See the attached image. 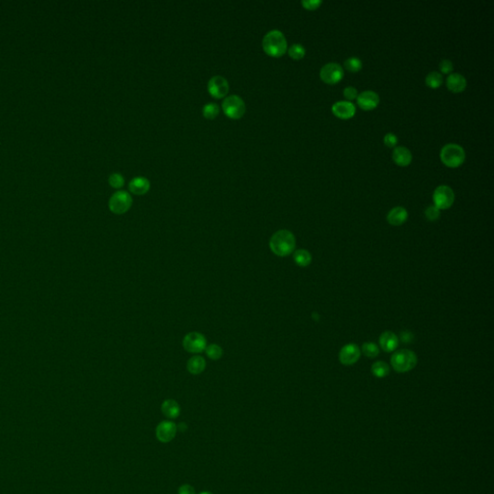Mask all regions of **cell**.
Returning a JSON list of instances; mask_svg holds the SVG:
<instances>
[{
    "mask_svg": "<svg viewBox=\"0 0 494 494\" xmlns=\"http://www.w3.org/2000/svg\"><path fill=\"white\" fill-rule=\"evenodd\" d=\"M187 368L191 375H194V376L200 375L206 369V361L202 356H199V355L192 356L191 359L188 361Z\"/></svg>",
    "mask_w": 494,
    "mask_h": 494,
    "instance_id": "21",
    "label": "cell"
},
{
    "mask_svg": "<svg viewBox=\"0 0 494 494\" xmlns=\"http://www.w3.org/2000/svg\"><path fill=\"white\" fill-rule=\"evenodd\" d=\"M108 181H109V184L114 189H121V188H123L124 184H125V179H124L123 176L119 173H114L112 175H110Z\"/></svg>",
    "mask_w": 494,
    "mask_h": 494,
    "instance_id": "30",
    "label": "cell"
},
{
    "mask_svg": "<svg viewBox=\"0 0 494 494\" xmlns=\"http://www.w3.org/2000/svg\"><path fill=\"white\" fill-rule=\"evenodd\" d=\"M222 109L227 117L237 120L245 113V103L240 97L232 95L227 97L223 101Z\"/></svg>",
    "mask_w": 494,
    "mask_h": 494,
    "instance_id": "5",
    "label": "cell"
},
{
    "mask_svg": "<svg viewBox=\"0 0 494 494\" xmlns=\"http://www.w3.org/2000/svg\"><path fill=\"white\" fill-rule=\"evenodd\" d=\"M435 206L439 210H446L454 204L455 193L448 186H439L434 192Z\"/></svg>",
    "mask_w": 494,
    "mask_h": 494,
    "instance_id": "7",
    "label": "cell"
},
{
    "mask_svg": "<svg viewBox=\"0 0 494 494\" xmlns=\"http://www.w3.org/2000/svg\"><path fill=\"white\" fill-rule=\"evenodd\" d=\"M219 114V106L216 103H208L203 107V116L207 119L213 120Z\"/></svg>",
    "mask_w": 494,
    "mask_h": 494,
    "instance_id": "26",
    "label": "cell"
},
{
    "mask_svg": "<svg viewBox=\"0 0 494 494\" xmlns=\"http://www.w3.org/2000/svg\"><path fill=\"white\" fill-rule=\"evenodd\" d=\"M362 351H363V353L367 357H370V358L377 357L379 355V353H380L379 347L377 346V344H375L373 342H368V343L363 344V346H362Z\"/></svg>",
    "mask_w": 494,
    "mask_h": 494,
    "instance_id": "27",
    "label": "cell"
},
{
    "mask_svg": "<svg viewBox=\"0 0 494 494\" xmlns=\"http://www.w3.org/2000/svg\"><path fill=\"white\" fill-rule=\"evenodd\" d=\"M200 494H213V493H212V492H210V491H203V492H201V493Z\"/></svg>",
    "mask_w": 494,
    "mask_h": 494,
    "instance_id": "38",
    "label": "cell"
},
{
    "mask_svg": "<svg viewBox=\"0 0 494 494\" xmlns=\"http://www.w3.org/2000/svg\"><path fill=\"white\" fill-rule=\"evenodd\" d=\"M425 214H426V217L429 221H436L440 216V210L438 209L436 206H429V207H427Z\"/></svg>",
    "mask_w": 494,
    "mask_h": 494,
    "instance_id": "31",
    "label": "cell"
},
{
    "mask_svg": "<svg viewBox=\"0 0 494 494\" xmlns=\"http://www.w3.org/2000/svg\"><path fill=\"white\" fill-rule=\"evenodd\" d=\"M179 494H195V490L190 484H183L179 488Z\"/></svg>",
    "mask_w": 494,
    "mask_h": 494,
    "instance_id": "36",
    "label": "cell"
},
{
    "mask_svg": "<svg viewBox=\"0 0 494 494\" xmlns=\"http://www.w3.org/2000/svg\"><path fill=\"white\" fill-rule=\"evenodd\" d=\"M417 364L415 353L409 349H401L394 353L391 357V365L398 373L411 371Z\"/></svg>",
    "mask_w": 494,
    "mask_h": 494,
    "instance_id": "4",
    "label": "cell"
},
{
    "mask_svg": "<svg viewBox=\"0 0 494 494\" xmlns=\"http://www.w3.org/2000/svg\"><path fill=\"white\" fill-rule=\"evenodd\" d=\"M133 205V198L127 191H117L109 199V210L115 214H126Z\"/></svg>",
    "mask_w": 494,
    "mask_h": 494,
    "instance_id": "6",
    "label": "cell"
},
{
    "mask_svg": "<svg viewBox=\"0 0 494 494\" xmlns=\"http://www.w3.org/2000/svg\"><path fill=\"white\" fill-rule=\"evenodd\" d=\"M443 82V77L438 72H430L426 78V83L430 88H438Z\"/></svg>",
    "mask_w": 494,
    "mask_h": 494,
    "instance_id": "25",
    "label": "cell"
},
{
    "mask_svg": "<svg viewBox=\"0 0 494 494\" xmlns=\"http://www.w3.org/2000/svg\"><path fill=\"white\" fill-rule=\"evenodd\" d=\"M161 411L170 419H175L180 415V405L174 400H166L161 404Z\"/></svg>",
    "mask_w": 494,
    "mask_h": 494,
    "instance_id": "20",
    "label": "cell"
},
{
    "mask_svg": "<svg viewBox=\"0 0 494 494\" xmlns=\"http://www.w3.org/2000/svg\"><path fill=\"white\" fill-rule=\"evenodd\" d=\"M359 348L355 344H348L341 349L339 353V360L344 365H352L360 358Z\"/></svg>",
    "mask_w": 494,
    "mask_h": 494,
    "instance_id": "11",
    "label": "cell"
},
{
    "mask_svg": "<svg viewBox=\"0 0 494 494\" xmlns=\"http://www.w3.org/2000/svg\"><path fill=\"white\" fill-rule=\"evenodd\" d=\"M345 68L351 73H356L362 68V61L357 57H349L345 61Z\"/></svg>",
    "mask_w": 494,
    "mask_h": 494,
    "instance_id": "28",
    "label": "cell"
},
{
    "mask_svg": "<svg viewBox=\"0 0 494 494\" xmlns=\"http://www.w3.org/2000/svg\"><path fill=\"white\" fill-rule=\"evenodd\" d=\"M408 217L407 211L403 207H396L392 209L387 215L388 222L393 226L404 224Z\"/></svg>",
    "mask_w": 494,
    "mask_h": 494,
    "instance_id": "19",
    "label": "cell"
},
{
    "mask_svg": "<svg viewBox=\"0 0 494 494\" xmlns=\"http://www.w3.org/2000/svg\"><path fill=\"white\" fill-rule=\"evenodd\" d=\"M393 160L401 166H406L410 164L412 160V155L411 152L404 146L396 147L394 149L393 154H392Z\"/></svg>",
    "mask_w": 494,
    "mask_h": 494,
    "instance_id": "16",
    "label": "cell"
},
{
    "mask_svg": "<svg viewBox=\"0 0 494 494\" xmlns=\"http://www.w3.org/2000/svg\"><path fill=\"white\" fill-rule=\"evenodd\" d=\"M439 68H440V71L443 73V74H449L452 71H453V63L448 60V59H444L440 62L439 64Z\"/></svg>",
    "mask_w": 494,
    "mask_h": 494,
    "instance_id": "34",
    "label": "cell"
},
{
    "mask_svg": "<svg viewBox=\"0 0 494 494\" xmlns=\"http://www.w3.org/2000/svg\"><path fill=\"white\" fill-rule=\"evenodd\" d=\"M182 346L188 352L201 353L207 347V339L199 332H191L182 340Z\"/></svg>",
    "mask_w": 494,
    "mask_h": 494,
    "instance_id": "8",
    "label": "cell"
},
{
    "mask_svg": "<svg viewBox=\"0 0 494 494\" xmlns=\"http://www.w3.org/2000/svg\"><path fill=\"white\" fill-rule=\"evenodd\" d=\"M356 111L355 105L350 101H337L332 105V112L341 119H349Z\"/></svg>",
    "mask_w": 494,
    "mask_h": 494,
    "instance_id": "14",
    "label": "cell"
},
{
    "mask_svg": "<svg viewBox=\"0 0 494 494\" xmlns=\"http://www.w3.org/2000/svg\"><path fill=\"white\" fill-rule=\"evenodd\" d=\"M287 40L279 30H271L263 39V48L265 52L272 57H280L287 51Z\"/></svg>",
    "mask_w": 494,
    "mask_h": 494,
    "instance_id": "2",
    "label": "cell"
},
{
    "mask_svg": "<svg viewBox=\"0 0 494 494\" xmlns=\"http://www.w3.org/2000/svg\"><path fill=\"white\" fill-rule=\"evenodd\" d=\"M446 84H447V87L449 88L450 90L453 91L455 93H460L466 88L467 81L461 74L454 73V74H451L449 77L447 78Z\"/></svg>",
    "mask_w": 494,
    "mask_h": 494,
    "instance_id": "15",
    "label": "cell"
},
{
    "mask_svg": "<svg viewBox=\"0 0 494 494\" xmlns=\"http://www.w3.org/2000/svg\"><path fill=\"white\" fill-rule=\"evenodd\" d=\"M150 181L144 177H135L130 181L129 189L135 195H144L150 191Z\"/></svg>",
    "mask_w": 494,
    "mask_h": 494,
    "instance_id": "17",
    "label": "cell"
},
{
    "mask_svg": "<svg viewBox=\"0 0 494 494\" xmlns=\"http://www.w3.org/2000/svg\"><path fill=\"white\" fill-rule=\"evenodd\" d=\"M380 345L384 351L391 352L399 346V339L391 331L383 332L380 337Z\"/></svg>",
    "mask_w": 494,
    "mask_h": 494,
    "instance_id": "18",
    "label": "cell"
},
{
    "mask_svg": "<svg viewBox=\"0 0 494 494\" xmlns=\"http://www.w3.org/2000/svg\"><path fill=\"white\" fill-rule=\"evenodd\" d=\"M205 352H206L207 356L212 360L220 359L223 355V349L220 346H218L216 344H212L210 346H207L205 348Z\"/></svg>",
    "mask_w": 494,
    "mask_h": 494,
    "instance_id": "24",
    "label": "cell"
},
{
    "mask_svg": "<svg viewBox=\"0 0 494 494\" xmlns=\"http://www.w3.org/2000/svg\"><path fill=\"white\" fill-rule=\"evenodd\" d=\"M177 427L171 421H163L157 427V438L160 442L167 443L176 437Z\"/></svg>",
    "mask_w": 494,
    "mask_h": 494,
    "instance_id": "13",
    "label": "cell"
},
{
    "mask_svg": "<svg viewBox=\"0 0 494 494\" xmlns=\"http://www.w3.org/2000/svg\"><path fill=\"white\" fill-rule=\"evenodd\" d=\"M440 158L445 165L449 167H458L465 159V152L460 145L449 143L441 149Z\"/></svg>",
    "mask_w": 494,
    "mask_h": 494,
    "instance_id": "3",
    "label": "cell"
},
{
    "mask_svg": "<svg viewBox=\"0 0 494 494\" xmlns=\"http://www.w3.org/2000/svg\"><path fill=\"white\" fill-rule=\"evenodd\" d=\"M398 143V137L394 134H387L384 136V144L388 147H395Z\"/></svg>",
    "mask_w": 494,
    "mask_h": 494,
    "instance_id": "35",
    "label": "cell"
},
{
    "mask_svg": "<svg viewBox=\"0 0 494 494\" xmlns=\"http://www.w3.org/2000/svg\"><path fill=\"white\" fill-rule=\"evenodd\" d=\"M344 77V70L338 63H327L321 69V79L327 84H335Z\"/></svg>",
    "mask_w": 494,
    "mask_h": 494,
    "instance_id": "9",
    "label": "cell"
},
{
    "mask_svg": "<svg viewBox=\"0 0 494 494\" xmlns=\"http://www.w3.org/2000/svg\"><path fill=\"white\" fill-rule=\"evenodd\" d=\"M288 52H289V55L292 58L298 60V59L303 58L306 51H305L303 45H300V44H293L290 46Z\"/></svg>",
    "mask_w": 494,
    "mask_h": 494,
    "instance_id": "29",
    "label": "cell"
},
{
    "mask_svg": "<svg viewBox=\"0 0 494 494\" xmlns=\"http://www.w3.org/2000/svg\"><path fill=\"white\" fill-rule=\"evenodd\" d=\"M372 373L375 377H377L379 379H382V378H385L389 375L390 368L385 362L379 361V362H376L372 366Z\"/></svg>",
    "mask_w": 494,
    "mask_h": 494,
    "instance_id": "23",
    "label": "cell"
},
{
    "mask_svg": "<svg viewBox=\"0 0 494 494\" xmlns=\"http://www.w3.org/2000/svg\"><path fill=\"white\" fill-rule=\"evenodd\" d=\"M270 250L279 257L292 254L295 248V237L288 230H279L270 237Z\"/></svg>",
    "mask_w": 494,
    "mask_h": 494,
    "instance_id": "1",
    "label": "cell"
},
{
    "mask_svg": "<svg viewBox=\"0 0 494 494\" xmlns=\"http://www.w3.org/2000/svg\"><path fill=\"white\" fill-rule=\"evenodd\" d=\"M344 96H345L346 99H348V101H352V100H354V99L357 98L358 92H357V90L354 87L348 86V87H346L344 89Z\"/></svg>",
    "mask_w": 494,
    "mask_h": 494,
    "instance_id": "33",
    "label": "cell"
},
{
    "mask_svg": "<svg viewBox=\"0 0 494 494\" xmlns=\"http://www.w3.org/2000/svg\"><path fill=\"white\" fill-rule=\"evenodd\" d=\"M412 339H413V336L411 333H409V332H403L402 333V341H404V343L411 342Z\"/></svg>",
    "mask_w": 494,
    "mask_h": 494,
    "instance_id": "37",
    "label": "cell"
},
{
    "mask_svg": "<svg viewBox=\"0 0 494 494\" xmlns=\"http://www.w3.org/2000/svg\"><path fill=\"white\" fill-rule=\"evenodd\" d=\"M356 99L358 105L364 110H372L380 103V97L374 91H364L357 96Z\"/></svg>",
    "mask_w": 494,
    "mask_h": 494,
    "instance_id": "12",
    "label": "cell"
},
{
    "mask_svg": "<svg viewBox=\"0 0 494 494\" xmlns=\"http://www.w3.org/2000/svg\"><path fill=\"white\" fill-rule=\"evenodd\" d=\"M293 260L297 266L305 268L311 264L312 256L309 251L305 249H299L293 253Z\"/></svg>",
    "mask_w": 494,
    "mask_h": 494,
    "instance_id": "22",
    "label": "cell"
},
{
    "mask_svg": "<svg viewBox=\"0 0 494 494\" xmlns=\"http://www.w3.org/2000/svg\"><path fill=\"white\" fill-rule=\"evenodd\" d=\"M301 4L303 5L305 9L315 10V9H318L321 6L322 1L321 0H303L301 2Z\"/></svg>",
    "mask_w": 494,
    "mask_h": 494,
    "instance_id": "32",
    "label": "cell"
},
{
    "mask_svg": "<svg viewBox=\"0 0 494 494\" xmlns=\"http://www.w3.org/2000/svg\"><path fill=\"white\" fill-rule=\"evenodd\" d=\"M208 91L215 99H222L229 92V83L223 77L215 76L209 80Z\"/></svg>",
    "mask_w": 494,
    "mask_h": 494,
    "instance_id": "10",
    "label": "cell"
}]
</instances>
